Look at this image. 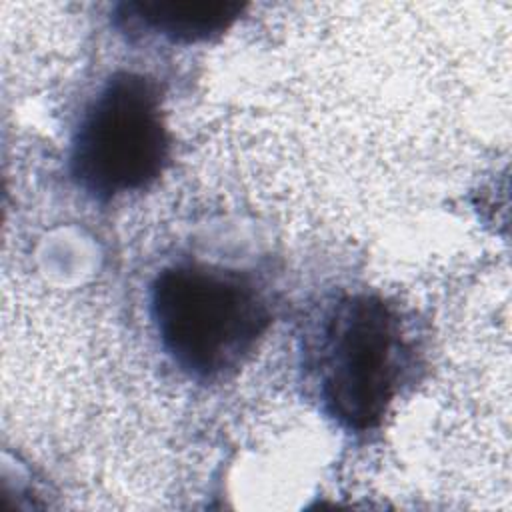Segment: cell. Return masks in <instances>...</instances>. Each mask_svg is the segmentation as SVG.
<instances>
[{
    "label": "cell",
    "mask_w": 512,
    "mask_h": 512,
    "mask_svg": "<svg viewBox=\"0 0 512 512\" xmlns=\"http://www.w3.org/2000/svg\"><path fill=\"white\" fill-rule=\"evenodd\" d=\"M240 2H176L140 0L118 4V20L130 28H142L170 42H200L220 36L242 14Z\"/></svg>",
    "instance_id": "obj_4"
},
{
    "label": "cell",
    "mask_w": 512,
    "mask_h": 512,
    "mask_svg": "<svg viewBox=\"0 0 512 512\" xmlns=\"http://www.w3.org/2000/svg\"><path fill=\"white\" fill-rule=\"evenodd\" d=\"M406 364L396 310L376 294L342 296L326 314L314 370L324 412L350 432L376 428Z\"/></svg>",
    "instance_id": "obj_2"
},
{
    "label": "cell",
    "mask_w": 512,
    "mask_h": 512,
    "mask_svg": "<svg viewBox=\"0 0 512 512\" xmlns=\"http://www.w3.org/2000/svg\"><path fill=\"white\" fill-rule=\"evenodd\" d=\"M150 318L164 354L198 382L238 372L272 322L250 276L196 262L158 272L150 286Z\"/></svg>",
    "instance_id": "obj_1"
},
{
    "label": "cell",
    "mask_w": 512,
    "mask_h": 512,
    "mask_svg": "<svg viewBox=\"0 0 512 512\" xmlns=\"http://www.w3.org/2000/svg\"><path fill=\"white\" fill-rule=\"evenodd\" d=\"M170 158L158 84L138 72H114L80 116L68 168L92 198L108 202L150 186Z\"/></svg>",
    "instance_id": "obj_3"
}]
</instances>
